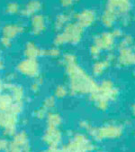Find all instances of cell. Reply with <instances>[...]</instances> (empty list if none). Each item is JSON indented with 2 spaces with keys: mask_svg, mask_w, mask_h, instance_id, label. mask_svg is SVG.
<instances>
[{
  "mask_svg": "<svg viewBox=\"0 0 135 152\" xmlns=\"http://www.w3.org/2000/svg\"><path fill=\"white\" fill-rule=\"evenodd\" d=\"M79 125H80V128L81 129H83L84 130H86L87 132L93 128V125L88 121H80Z\"/></svg>",
  "mask_w": 135,
  "mask_h": 152,
  "instance_id": "cell-32",
  "label": "cell"
},
{
  "mask_svg": "<svg viewBox=\"0 0 135 152\" xmlns=\"http://www.w3.org/2000/svg\"><path fill=\"white\" fill-rule=\"evenodd\" d=\"M61 63L69 78V91L73 95L91 94L96 91L98 83L78 63L76 55L65 53Z\"/></svg>",
  "mask_w": 135,
  "mask_h": 152,
  "instance_id": "cell-1",
  "label": "cell"
},
{
  "mask_svg": "<svg viewBox=\"0 0 135 152\" xmlns=\"http://www.w3.org/2000/svg\"><path fill=\"white\" fill-rule=\"evenodd\" d=\"M123 133V127L118 123H106L101 127H93L88 134L96 141L105 140H113L120 138Z\"/></svg>",
  "mask_w": 135,
  "mask_h": 152,
  "instance_id": "cell-4",
  "label": "cell"
},
{
  "mask_svg": "<svg viewBox=\"0 0 135 152\" xmlns=\"http://www.w3.org/2000/svg\"><path fill=\"white\" fill-rule=\"evenodd\" d=\"M11 43H12V40H10V39H8V38H6V37L2 36V38H1V45L4 47H6V48L7 47H10Z\"/></svg>",
  "mask_w": 135,
  "mask_h": 152,
  "instance_id": "cell-36",
  "label": "cell"
},
{
  "mask_svg": "<svg viewBox=\"0 0 135 152\" xmlns=\"http://www.w3.org/2000/svg\"><path fill=\"white\" fill-rule=\"evenodd\" d=\"M134 2H135V0H134Z\"/></svg>",
  "mask_w": 135,
  "mask_h": 152,
  "instance_id": "cell-42",
  "label": "cell"
},
{
  "mask_svg": "<svg viewBox=\"0 0 135 152\" xmlns=\"http://www.w3.org/2000/svg\"><path fill=\"white\" fill-rule=\"evenodd\" d=\"M25 26L19 23H8L2 28V36L13 40L18 34L24 33Z\"/></svg>",
  "mask_w": 135,
  "mask_h": 152,
  "instance_id": "cell-15",
  "label": "cell"
},
{
  "mask_svg": "<svg viewBox=\"0 0 135 152\" xmlns=\"http://www.w3.org/2000/svg\"><path fill=\"white\" fill-rule=\"evenodd\" d=\"M61 54V51L59 49V47L54 46L51 49L48 50H43V55H48L51 57H53V58H56Z\"/></svg>",
  "mask_w": 135,
  "mask_h": 152,
  "instance_id": "cell-27",
  "label": "cell"
},
{
  "mask_svg": "<svg viewBox=\"0 0 135 152\" xmlns=\"http://www.w3.org/2000/svg\"><path fill=\"white\" fill-rule=\"evenodd\" d=\"M12 141H14L17 145L22 147V148H23L25 146L29 144V138H28V135L25 131H21V132L16 133V134L14 135V138H13Z\"/></svg>",
  "mask_w": 135,
  "mask_h": 152,
  "instance_id": "cell-23",
  "label": "cell"
},
{
  "mask_svg": "<svg viewBox=\"0 0 135 152\" xmlns=\"http://www.w3.org/2000/svg\"><path fill=\"white\" fill-rule=\"evenodd\" d=\"M69 93V88H67L64 85H58L55 89V91H54L55 98H58V99L65 98Z\"/></svg>",
  "mask_w": 135,
  "mask_h": 152,
  "instance_id": "cell-24",
  "label": "cell"
},
{
  "mask_svg": "<svg viewBox=\"0 0 135 152\" xmlns=\"http://www.w3.org/2000/svg\"><path fill=\"white\" fill-rule=\"evenodd\" d=\"M17 70L23 75L36 78L39 76L40 66L36 59L26 58L25 60L19 63V64L17 65Z\"/></svg>",
  "mask_w": 135,
  "mask_h": 152,
  "instance_id": "cell-10",
  "label": "cell"
},
{
  "mask_svg": "<svg viewBox=\"0 0 135 152\" xmlns=\"http://www.w3.org/2000/svg\"><path fill=\"white\" fill-rule=\"evenodd\" d=\"M134 134H135V131H134Z\"/></svg>",
  "mask_w": 135,
  "mask_h": 152,
  "instance_id": "cell-41",
  "label": "cell"
},
{
  "mask_svg": "<svg viewBox=\"0 0 135 152\" xmlns=\"http://www.w3.org/2000/svg\"><path fill=\"white\" fill-rule=\"evenodd\" d=\"M118 97L119 90L110 79L103 80L96 91L89 94L90 101L100 111H105L109 108L110 102L116 101Z\"/></svg>",
  "mask_w": 135,
  "mask_h": 152,
  "instance_id": "cell-2",
  "label": "cell"
},
{
  "mask_svg": "<svg viewBox=\"0 0 135 152\" xmlns=\"http://www.w3.org/2000/svg\"><path fill=\"white\" fill-rule=\"evenodd\" d=\"M79 1V0H60V4L65 9H70L76 4H78Z\"/></svg>",
  "mask_w": 135,
  "mask_h": 152,
  "instance_id": "cell-29",
  "label": "cell"
},
{
  "mask_svg": "<svg viewBox=\"0 0 135 152\" xmlns=\"http://www.w3.org/2000/svg\"><path fill=\"white\" fill-rule=\"evenodd\" d=\"M6 151V152H23V148H22V147L17 145L14 141H11L8 143V146H7V148Z\"/></svg>",
  "mask_w": 135,
  "mask_h": 152,
  "instance_id": "cell-30",
  "label": "cell"
},
{
  "mask_svg": "<svg viewBox=\"0 0 135 152\" xmlns=\"http://www.w3.org/2000/svg\"><path fill=\"white\" fill-rule=\"evenodd\" d=\"M72 17H74V14H72L70 11L62 12L58 15L55 17L53 27L57 32H61L69 22H71Z\"/></svg>",
  "mask_w": 135,
  "mask_h": 152,
  "instance_id": "cell-18",
  "label": "cell"
},
{
  "mask_svg": "<svg viewBox=\"0 0 135 152\" xmlns=\"http://www.w3.org/2000/svg\"><path fill=\"white\" fill-rule=\"evenodd\" d=\"M76 22L80 25L83 28H88L95 25L97 19V14L94 9L85 8L78 13L74 14Z\"/></svg>",
  "mask_w": 135,
  "mask_h": 152,
  "instance_id": "cell-9",
  "label": "cell"
},
{
  "mask_svg": "<svg viewBox=\"0 0 135 152\" xmlns=\"http://www.w3.org/2000/svg\"><path fill=\"white\" fill-rule=\"evenodd\" d=\"M20 11H21V7L16 2H10L6 7V13L11 15L20 13Z\"/></svg>",
  "mask_w": 135,
  "mask_h": 152,
  "instance_id": "cell-25",
  "label": "cell"
},
{
  "mask_svg": "<svg viewBox=\"0 0 135 152\" xmlns=\"http://www.w3.org/2000/svg\"><path fill=\"white\" fill-rule=\"evenodd\" d=\"M18 115L10 110H0V128L4 129V134L14 137L15 134Z\"/></svg>",
  "mask_w": 135,
  "mask_h": 152,
  "instance_id": "cell-6",
  "label": "cell"
},
{
  "mask_svg": "<svg viewBox=\"0 0 135 152\" xmlns=\"http://www.w3.org/2000/svg\"><path fill=\"white\" fill-rule=\"evenodd\" d=\"M131 114H132V116L135 117V102L131 106Z\"/></svg>",
  "mask_w": 135,
  "mask_h": 152,
  "instance_id": "cell-37",
  "label": "cell"
},
{
  "mask_svg": "<svg viewBox=\"0 0 135 152\" xmlns=\"http://www.w3.org/2000/svg\"><path fill=\"white\" fill-rule=\"evenodd\" d=\"M55 105H56V98L54 96H49V97H47L43 101V107L44 109H46L48 111L53 110L54 107H55Z\"/></svg>",
  "mask_w": 135,
  "mask_h": 152,
  "instance_id": "cell-26",
  "label": "cell"
},
{
  "mask_svg": "<svg viewBox=\"0 0 135 152\" xmlns=\"http://www.w3.org/2000/svg\"><path fill=\"white\" fill-rule=\"evenodd\" d=\"M113 62H115V56L113 53H108V55L103 59H97L92 66V74L95 77H99L103 75L106 70L112 65Z\"/></svg>",
  "mask_w": 135,
  "mask_h": 152,
  "instance_id": "cell-11",
  "label": "cell"
},
{
  "mask_svg": "<svg viewBox=\"0 0 135 152\" xmlns=\"http://www.w3.org/2000/svg\"><path fill=\"white\" fill-rule=\"evenodd\" d=\"M93 45L97 46L102 52H111L116 45V37L112 31L102 32L94 36Z\"/></svg>",
  "mask_w": 135,
  "mask_h": 152,
  "instance_id": "cell-7",
  "label": "cell"
},
{
  "mask_svg": "<svg viewBox=\"0 0 135 152\" xmlns=\"http://www.w3.org/2000/svg\"><path fill=\"white\" fill-rule=\"evenodd\" d=\"M62 132L59 128L48 127L45 130L43 140L49 147H59L62 141Z\"/></svg>",
  "mask_w": 135,
  "mask_h": 152,
  "instance_id": "cell-12",
  "label": "cell"
},
{
  "mask_svg": "<svg viewBox=\"0 0 135 152\" xmlns=\"http://www.w3.org/2000/svg\"><path fill=\"white\" fill-rule=\"evenodd\" d=\"M115 61L120 67L135 65V45L131 46H119Z\"/></svg>",
  "mask_w": 135,
  "mask_h": 152,
  "instance_id": "cell-8",
  "label": "cell"
},
{
  "mask_svg": "<svg viewBox=\"0 0 135 152\" xmlns=\"http://www.w3.org/2000/svg\"><path fill=\"white\" fill-rule=\"evenodd\" d=\"M89 52H90L91 56L93 57L94 59H95V60L99 59V58H100V56H101V53H103L97 46L95 45H92L90 46Z\"/></svg>",
  "mask_w": 135,
  "mask_h": 152,
  "instance_id": "cell-28",
  "label": "cell"
},
{
  "mask_svg": "<svg viewBox=\"0 0 135 152\" xmlns=\"http://www.w3.org/2000/svg\"><path fill=\"white\" fill-rule=\"evenodd\" d=\"M96 152H105V151H103V150H99V151H96Z\"/></svg>",
  "mask_w": 135,
  "mask_h": 152,
  "instance_id": "cell-40",
  "label": "cell"
},
{
  "mask_svg": "<svg viewBox=\"0 0 135 152\" xmlns=\"http://www.w3.org/2000/svg\"><path fill=\"white\" fill-rule=\"evenodd\" d=\"M43 8V4L39 0H30L21 9L20 14L25 17H32L36 14H39Z\"/></svg>",
  "mask_w": 135,
  "mask_h": 152,
  "instance_id": "cell-17",
  "label": "cell"
},
{
  "mask_svg": "<svg viewBox=\"0 0 135 152\" xmlns=\"http://www.w3.org/2000/svg\"><path fill=\"white\" fill-rule=\"evenodd\" d=\"M25 54L26 56V58L37 59L39 56L43 55V50L40 49L33 42H28L25 45Z\"/></svg>",
  "mask_w": 135,
  "mask_h": 152,
  "instance_id": "cell-20",
  "label": "cell"
},
{
  "mask_svg": "<svg viewBox=\"0 0 135 152\" xmlns=\"http://www.w3.org/2000/svg\"><path fill=\"white\" fill-rule=\"evenodd\" d=\"M84 29L76 21L69 22L60 33H58L54 37L53 44L59 47L66 44L78 45L81 42L84 36Z\"/></svg>",
  "mask_w": 135,
  "mask_h": 152,
  "instance_id": "cell-3",
  "label": "cell"
},
{
  "mask_svg": "<svg viewBox=\"0 0 135 152\" xmlns=\"http://www.w3.org/2000/svg\"><path fill=\"white\" fill-rule=\"evenodd\" d=\"M43 152H65V151H64V149L62 148H60L58 147H49L47 149H45Z\"/></svg>",
  "mask_w": 135,
  "mask_h": 152,
  "instance_id": "cell-35",
  "label": "cell"
},
{
  "mask_svg": "<svg viewBox=\"0 0 135 152\" xmlns=\"http://www.w3.org/2000/svg\"><path fill=\"white\" fill-rule=\"evenodd\" d=\"M112 32H113V35H114L115 37H116V39H118V38H122L123 35V31H122L121 28H113V29L112 30Z\"/></svg>",
  "mask_w": 135,
  "mask_h": 152,
  "instance_id": "cell-34",
  "label": "cell"
},
{
  "mask_svg": "<svg viewBox=\"0 0 135 152\" xmlns=\"http://www.w3.org/2000/svg\"><path fill=\"white\" fill-rule=\"evenodd\" d=\"M4 88H6V90L9 91V93L12 95V97H13L14 102H24L25 91H24L23 87H21L20 85L8 83L6 84H4Z\"/></svg>",
  "mask_w": 135,
  "mask_h": 152,
  "instance_id": "cell-19",
  "label": "cell"
},
{
  "mask_svg": "<svg viewBox=\"0 0 135 152\" xmlns=\"http://www.w3.org/2000/svg\"><path fill=\"white\" fill-rule=\"evenodd\" d=\"M47 124L48 127H51V128H60V126L61 125L62 122V119L61 117L60 114H58L56 112H48L47 114Z\"/></svg>",
  "mask_w": 135,
  "mask_h": 152,
  "instance_id": "cell-22",
  "label": "cell"
},
{
  "mask_svg": "<svg viewBox=\"0 0 135 152\" xmlns=\"http://www.w3.org/2000/svg\"><path fill=\"white\" fill-rule=\"evenodd\" d=\"M8 141L5 139H0V152L1 151H6L8 146Z\"/></svg>",
  "mask_w": 135,
  "mask_h": 152,
  "instance_id": "cell-33",
  "label": "cell"
},
{
  "mask_svg": "<svg viewBox=\"0 0 135 152\" xmlns=\"http://www.w3.org/2000/svg\"><path fill=\"white\" fill-rule=\"evenodd\" d=\"M65 152H92L95 149L94 143L83 133L74 134L68 144L62 147Z\"/></svg>",
  "mask_w": 135,
  "mask_h": 152,
  "instance_id": "cell-5",
  "label": "cell"
},
{
  "mask_svg": "<svg viewBox=\"0 0 135 152\" xmlns=\"http://www.w3.org/2000/svg\"><path fill=\"white\" fill-rule=\"evenodd\" d=\"M3 88H4V84L2 83L1 80H0V92H1V91L3 90Z\"/></svg>",
  "mask_w": 135,
  "mask_h": 152,
  "instance_id": "cell-38",
  "label": "cell"
},
{
  "mask_svg": "<svg viewBox=\"0 0 135 152\" xmlns=\"http://www.w3.org/2000/svg\"><path fill=\"white\" fill-rule=\"evenodd\" d=\"M106 5L116 10L119 15L128 14L131 10L132 5L131 0H106Z\"/></svg>",
  "mask_w": 135,
  "mask_h": 152,
  "instance_id": "cell-16",
  "label": "cell"
},
{
  "mask_svg": "<svg viewBox=\"0 0 135 152\" xmlns=\"http://www.w3.org/2000/svg\"><path fill=\"white\" fill-rule=\"evenodd\" d=\"M48 112H49V111L42 106L41 108L35 110L34 114H35V117H36V118H38V119H43V118H45V117L47 116Z\"/></svg>",
  "mask_w": 135,
  "mask_h": 152,
  "instance_id": "cell-31",
  "label": "cell"
},
{
  "mask_svg": "<svg viewBox=\"0 0 135 152\" xmlns=\"http://www.w3.org/2000/svg\"><path fill=\"white\" fill-rule=\"evenodd\" d=\"M119 17L120 15L116 12V10L106 5L100 16V21L105 27L109 29V28H113L115 26L116 22L119 20Z\"/></svg>",
  "mask_w": 135,
  "mask_h": 152,
  "instance_id": "cell-13",
  "label": "cell"
},
{
  "mask_svg": "<svg viewBox=\"0 0 135 152\" xmlns=\"http://www.w3.org/2000/svg\"><path fill=\"white\" fill-rule=\"evenodd\" d=\"M47 28V20L45 15L36 14L31 17V31L34 35H40Z\"/></svg>",
  "mask_w": 135,
  "mask_h": 152,
  "instance_id": "cell-14",
  "label": "cell"
},
{
  "mask_svg": "<svg viewBox=\"0 0 135 152\" xmlns=\"http://www.w3.org/2000/svg\"><path fill=\"white\" fill-rule=\"evenodd\" d=\"M14 102V101L9 92H0V110H9Z\"/></svg>",
  "mask_w": 135,
  "mask_h": 152,
  "instance_id": "cell-21",
  "label": "cell"
},
{
  "mask_svg": "<svg viewBox=\"0 0 135 152\" xmlns=\"http://www.w3.org/2000/svg\"><path fill=\"white\" fill-rule=\"evenodd\" d=\"M3 61H2V59H1V57H0V70H1L2 68H3Z\"/></svg>",
  "mask_w": 135,
  "mask_h": 152,
  "instance_id": "cell-39",
  "label": "cell"
}]
</instances>
